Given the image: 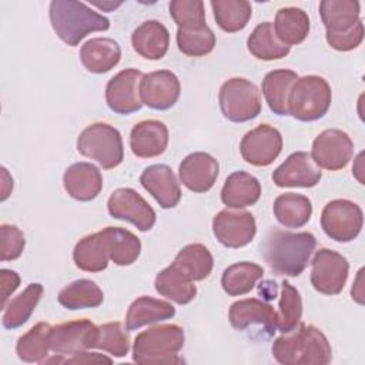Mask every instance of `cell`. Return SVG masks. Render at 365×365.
I'll return each instance as SVG.
<instances>
[{"instance_id": "obj_1", "label": "cell", "mask_w": 365, "mask_h": 365, "mask_svg": "<svg viewBox=\"0 0 365 365\" xmlns=\"http://www.w3.org/2000/svg\"><path fill=\"white\" fill-rule=\"evenodd\" d=\"M317 247L314 234L271 228L261 244V255L277 275L298 277L307 268Z\"/></svg>"}, {"instance_id": "obj_2", "label": "cell", "mask_w": 365, "mask_h": 365, "mask_svg": "<svg viewBox=\"0 0 365 365\" xmlns=\"http://www.w3.org/2000/svg\"><path fill=\"white\" fill-rule=\"evenodd\" d=\"M272 356L282 365H327L332 361V349L319 328L299 322L274 341Z\"/></svg>"}, {"instance_id": "obj_3", "label": "cell", "mask_w": 365, "mask_h": 365, "mask_svg": "<svg viewBox=\"0 0 365 365\" xmlns=\"http://www.w3.org/2000/svg\"><path fill=\"white\" fill-rule=\"evenodd\" d=\"M48 14L56 34L71 47L77 46L88 33L110 29V20L83 1L53 0Z\"/></svg>"}, {"instance_id": "obj_4", "label": "cell", "mask_w": 365, "mask_h": 365, "mask_svg": "<svg viewBox=\"0 0 365 365\" xmlns=\"http://www.w3.org/2000/svg\"><path fill=\"white\" fill-rule=\"evenodd\" d=\"M184 329L177 324L154 325L140 332L133 344V361L144 365L181 364L178 352L184 346Z\"/></svg>"}, {"instance_id": "obj_5", "label": "cell", "mask_w": 365, "mask_h": 365, "mask_svg": "<svg viewBox=\"0 0 365 365\" xmlns=\"http://www.w3.org/2000/svg\"><path fill=\"white\" fill-rule=\"evenodd\" d=\"M332 93L328 81L315 74L298 77L288 98V114L299 121L322 118L331 107Z\"/></svg>"}, {"instance_id": "obj_6", "label": "cell", "mask_w": 365, "mask_h": 365, "mask_svg": "<svg viewBox=\"0 0 365 365\" xmlns=\"http://www.w3.org/2000/svg\"><path fill=\"white\" fill-rule=\"evenodd\" d=\"M77 151L96 160L104 170L118 167L124 160V145L120 131L107 123H93L77 137Z\"/></svg>"}, {"instance_id": "obj_7", "label": "cell", "mask_w": 365, "mask_h": 365, "mask_svg": "<svg viewBox=\"0 0 365 365\" xmlns=\"http://www.w3.org/2000/svg\"><path fill=\"white\" fill-rule=\"evenodd\" d=\"M218 103L222 115L232 123H245L261 113L257 86L242 77L228 78L220 88Z\"/></svg>"}, {"instance_id": "obj_8", "label": "cell", "mask_w": 365, "mask_h": 365, "mask_svg": "<svg viewBox=\"0 0 365 365\" xmlns=\"http://www.w3.org/2000/svg\"><path fill=\"white\" fill-rule=\"evenodd\" d=\"M364 225L361 207L349 200L338 198L329 201L321 212L324 232L336 242L354 241Z\"/></svg>"}, {"instance_id": "obj_9", "label": "cell", "mask_w": 365, "mask_h": 365, "mask_svg": "<svg viewBox=\"0 0 365 365\" xmlns=\"http://www.w3.org/2000/svg\"><path fill=\"white\" fill-rule=\"evenodd\" d=\"M349 274L348 259L329 248H321L315 252L311 268L312 287L325 295L339 294Z\"/></svg>"}, {"instance_id": "obj_10", "label": "cell", "mask_w": 365, "mask_h": 365, "mask_svg": "<svg viewBox=\"0 0 365 365\" xmlns=\"http://www.w3.org/2000/svg\"><path fill=\"white\" fill-rule=\"evenodd\" d=\"M354 154V141L351 137L338 128H328L319 133L311 150V157L319 168L336 171L351 161Z\"/></svg>"}, {"instance_id": "obj_11", "label": "cell", "mask_w": 365, "mask_h": 365, "mask_svg": "<svg viewBox=\"0 0 365 365\" xmlns=\"http://www.w3.org/2000/svg\"><path fill=\"white\" fill-rule=\"evenodd\" d=\"M98 327L90 319H76L51 327L50 349L57 355H73L96 348Z\"/></svg>"}, {"instance_id": "obj_12", "label": "cell", "mask_w": 365, "mask_h": 365, "mask_svg": "<svg viewBox=\"0 0 365 365\" xmlns=\"http://www.w3.org/2000/svg\"><path fill=\"white\" fill-rule=\"evenodd\" d=\"M282 144V135L275 127L259 124L242 137L240 153L245 163L255 167H267L281 154Z\"/></svg>"}, {"instance_id": "obj_13", "label": "cell", "mask_w": 365, "mask_h": 365, "mask_svg": "<svg viewBox=\"0 0 365 365\" xmlns=\"http://www.w3.org/2000/svg\"><path fill=\"white\" fill-rule=\"evenodd\" d=\"M107 210L113 218L128 221L140 231H150L157 218L154 208L134 188L114 190L107 201Z\"/></svg>"}, {"instance_id": "obj_14", "label": "cell", "mask_w": 365, "mask_h": 365, "mask_svg": "<svg viewBox=\"0 0 365 365\" xmlns=\"http://www.w3.org/2000/svg\"><path fill=\"white\" fill-rule=\"evenodd\" d=\"M212 232L224 247L241 248L248 245L255 237V218L248 211L227 208L215 214Z\"/></svg>"}, {"instance_id": "obj_15", "label": "cell", "mask_w": 365, "mask_h": 365, "mask_svg": "<svg viewBox=\"0 0 365 365\" xmlns=\"http://www.w3.org/2000/svg\"><path fill=\"white\" fill-rule=\"evenodd\" d=\"M143 73L137 68H125L111 77L106 86V103L117 114L127 115L143 107L140 83Z\"/></svg>"}, {"instance_id": "obj_16", "label": "cell", "mask_w": 365, "mask_h": 365, "mask_svg": "<svg viewBox=\"0 0 365 365\" xmlns=\"http://www.w3.org/2000/svg\"><path fill=\"white\" fill-rule=\"evenodd\" d=\"M181 84L170 70H157L143 76L140 83L141 103L153 110H168L180 98Z\"/></svg>"}, {"instance_id": "obj_17", "label": "cell", "mask_w": 365, "mask_h": 365, "mask_svg": "<svg viewBox=\"0 0 365 365\" xmlns=\"http://www.w3.org/2000/svg\"><path fill=\"white\" fill-rule=\"evenodd\" d=\"M322 177L321 168L314 163L309 153L297 151L272 173V181L277 187H315Z\"/></svg>"}, {"instance_id": "obj_18", "label": "cell", "mask_w": 365, "mask_h": 365, "mask_svg": "<svg viewBox=\"0 0 365 365\" xmlns=\"http://www.w3.org/2000/svg\"><path fill=\"white\" fill-rule=\"evenodd\" d=\"M220 173L218 161L208 153L188 154L178 167L180 181L194 192H207L212 188Z\"/></svg>"}, {"instance_id": "obj_19", "label": "cell", "mask_w": 365, "mask_h": 365, "mask_svg": "<svg viewBox=\"0 0 365 365\" xmlns=\"http://www.w3.org/2000/svg\"><path fill=\"white\" fill-rule=\"evenodd\" d=\"M277 309L258 298L235 301L228 311L230 324L237 331H244L250 325H262L269 335L277 331Z\"/></svg>"}, {"instance_id": "obj_20", "label": "cell", "mask_w": 365, "mask_h": 365, "mask_svg": "<svg viewBox=\"0 0 365 365\" xmlns=\"http://www.w3.org/2000/svg\"><path fill=\"white\" fill-rule=\"evenodd\" d=\"M140 182L161 208H174L181 200V188L175 174L167 164H153L140 175Z\"/></svg>"}, {"instance_id": "obj_21", "label": "cell", "mask_w": 365, "mask_h": 365, "mask_svg": "<svg viewBox=\"0 0 365 365\" xmlns=\"http://www.w3.org/2000/svg\"><path fill=\"white\" fill-rule=\"evenodd\" d=\"M73 259L77 268L87 272H100L106 269L110 259L108 227L81 238L73 250Z\"/></svg>"}, {"instance_id": "obj_22", "label": "cell", "mask_w": 365, "mask_h": 365, "mask_svg": "<svg viewBox=\"0 0 365 365\" xmlns=\"http://www.w3.org/2000/svg\"><path fill=\"white\" fill-rule=\"evenodd\" d=\"M168 145V128L160 120L137 123L130 133V148L138 158L161 155Z\"/></svg>"}, {"instance_id": "obj_23", "label": "cell", "mask_w": 365, "mask_h": 365, "mask_svg": "<svg viewBox=\"0 0 365 365\" xmlns=\"http://www.w3.org/2000/svg\"><path fill=\"white\" fill-rule=\"evenodd\" d=\"M63 185L71 198L77 201H91L103 188V175L96 165L81 161L66 168Z\"/></svg>"}, {"instance_id": "obj_24", "label": "cell", "mask_w": 365, "mask_h": 365, "mask_svg": "<svg viewBox=\"0 0 365 365\" xmlns=\"http://www.w3.org/2000/svg\"><path fill=\"white\" fill-rule=\"evenodd\" d=\"M361 3L356 0H322L319 16L325 26V38L351 31L361 20Z\"/></svg>"}, {"instance_id": "obj_25", "label": "cell", "mask_w": 365, "mask_h": 365, "mask_svg": "<svg viewBox=\"0 0 365 365\" xmlns=\"http://www.w3.org/2000/svg\"><path fill=\"white\" fill-rule=\"evenodd\" d=\"M78 56L87 71L103 74L118 64L121 58V48L114 38L94 37L81 46Z\"/></svg>"}, {"instance_id": "obj_26", "label": "cell", "mask_w": 365, "mask_h": 365, "mask_svg": "<svg viewBox=\"0 0 365 365\" xmlns=\"http://www.w3.org/2000/svg\"><path fill=\"white\" fill-rule=\"evenodd\" d=\"M131 44L134 51L141 57L147 60H160L168 51V29L158 20L143 21L133 31Z\"/></svg>"}, {"instance_id": "obj_27", "label": "cell", "mask_w": 365, "mask_h": 365, "mask_svg": "<svg viewBox=\"0 0 365 365\" xmlns=\"http://www.w3.org/2000/svg\"><path fill=\"white\" fill-rule=\"evenodd\" d=\"M261 197V184L257 177L245 171L230 174L221 190V201L228 208H245L254 205Z\"/></svg>"}, {"instance_id": "obj_28", "label": "cell", "mask_w": 365, "mask_h": 365, "mask_svg": "<svg viewBox=\"0 0 365 365\" xmlns=\"http://www.w3.org/2000/svg\"><path fill=\"white\" fill-rule=\"evenodd\" d=\"M174 315L175 308L170 302L143 295L130 304L125 314V328L134 331L144 325L170 319Z\"/></svg>"}, {"instance_id": "obj_29", "label": "cell", "mask_w": 365, "mask_h": 365, "mask_svg": "<svg viewBox=\"0 0 365 365\" xmlns=\"http://www.w3.org/2000/svg\"><path fill=\"white\" fill-rule=\"evenodd\" d=\"M298 74L288 68L272 70L262 80V96L269 110L277 115L288 114V98Z\"/></svg>"}, {"instance_id": "obj_30", "label": "cell", "mask_w": 365, "mask_h": 365, "mask_svg": "<svg viewBox=\"0 0 365 365\" xmlns=\"http://www.w3.org/2000/svg\"><path fill=\"white\" fill-rule=\"evenodd\" d=\"M272 211L277 221L285 228H301L311 220L312 204L302 194L285 192L275 198Z\"/></svg>"}, {"instance_id": "obj_31", "label": "cell", "mask_w": 365, "mask_h": 365, "mask_svg": "<svg viewBox=\"0 0 365 365\" xmlns=\"http://www.w3.org/2000/svg\"><path fill=\"white\" fill-rule=\"evenodd\" d=\"M274 31L278 40L287 46L301 44L309 33V17L299 7H282L277 11Z\"/></svg>"}, {"instance_id": "obj_32", "label": "cell", "mask_w": 365, "mask_h": 365, "mask_svg": "<svg viewBox=\"0 0 365 365\" xmlns=\"http://www.w3.org/2000/svg\"><path fill=\"white\" fill-rule=\"evenodd\" d=\"M154 287L160 295L180 305L191 302L197 295V287L194 285V281H191L173 264L157 274Z\"/></svg>"}, {"instance_id": "obj_33", "label": "cell", "mask_w": 365, "mask_h": 365, "mask_svg": "<svg viewBox=\"0 0 365 365\" xmlns=\"http://www.w3.org/2000/svg\"><path fill=\"white\" fill-rule=\"evenodd\" d=\"M43 291L44 288L41 284L31 282L24 288L23 292L11 298L3 308L4 309L1 317L3 327L6 329H14L26 324L31 317L33 311L36 309L37 304L40 302Z\"/></svg>"}, {"instance_id": "obj_34", "label": "cell", "mask_w": 365, "mask_h": 365, "mask_svg": "<svg viewBox=\"0 0 365 365\" xmlns=\"http://www.w3.org/2000/svg\"><path fill=\"white\" fill-rule=\"evenodd\" d=\"M264 277V268L255 262L241 261L224 269L221 287L225 294L240 297L251 292L257 282Z\"/></svg>"}, {"instance_id": "obj_35", "label": "cell", "mask_w": 365, "mask_h": 365, "mask_svg": "<svg viewBox=\"0 0 365 365\" xmlns=\"http://www.w3.org/2000/svg\"><path fill=\"white\" fill-rule=\"evenodd\" d=\"M248 51L258 60L271 61L285 57L291 47L281 43L274 31V26L271 21L259 23L247 40Z\"/></svg>"}, {"instance_id": "obj_36", "label": "cell", "mask_w": 365, "mask_h": 365, "mask_svg": "<svg viewBox=\"0 0 365 365\" xmlns=\"http://www.w3.org/2000/svg\"><path fill=\"white\" fill-rule=\"evenodd\" d=\"M171 264L191 281H202L211 274L214 258L205 245L188 244L180 250Z\"/></svg>"}, {"instance_id": "obj_37", "label": "cell", "mask_w": 365, "mask_h": 365, "mask_svg": "<svg viewBox=\"0 0 365 365\" xmlns=\"http://www.w3.org/2000/svg\"><path fill=\"white\" fill-rule=\"evenodd\" d=\"M57 299L61 307L74 311L100 307L103 304L104 294L94 281L81 278L67 284L58 292Z\"/></svg>"}, {"instance_id": "obj_38", "label": "cell", "mask_w": 365, "mask_h": 365, "mask_svg": "<svg viewBox=\"0 0 365 365\" xmlns=\"http://www.w3.org/2000/svg\"><path fill=\"white\" fill-rule=\"evenodd\" d=\"M50 331L51 325L47 322H38L31 327L17 339V356L24 362L44 364L50 351Z\"/></svg>"}, {"instance_id": "obj_39", "label": "cell", "mask_w": 365, "mask_h": 365, "mask_svg": "<svg viewBox=\"0 0 365 365\" xmlns=\"http://www.w3.org/2000/svg\"><path fill=\"white\" fill-rule=\"evenodd\" d=\"M214 19L227 33H235L248 24L252 16L251 3L247 0H211Z\"/></svg>"}, {"instance_id": "obj_40", "label": "cell", "mask_w": 365, "mask_h": 365, "mask_svg": "<svg viewBox=\"0 0 365 365\" xmlns=\"http://www.w3.org/2000/svg\"><path fill=\"white\" fill-rule=\"evenodd\" d=\"M277 315V331L282 334L294 331L301 322L302 298L299 291L288 279H284L281 282Z\"/></svg>"}, {"instance_id": "obj_41", "label": "cell", "mask_w": 365, "mask_h": 365, "mask_svg": "<svg viewBox=\"0 0 365 365\" xmlns=\"http://www.w3.org/2000/svg\"><path fill=\"white\" fill-rule=\"evenodd\" d=\"M110 230V259L120 267L131 265L141 252L140 238L131 231L120 227H108Z\"/></svg>"}, {"instance_id": "obj_42", "label": "cell", "mask_w": 365, "mask_h": 365, "mask_svg": "<svg viewBox=\"0 0 365 365\" xmlns=\"http://www.w3.org/2000/svg\"><path fill=\"white\" fill-rule=\"evenodd\" d=\"M175 40L178 50L190 57H202L211 53L215 46V34L208 26L194 30L178 29Z\"/></svg>"}, {"instance_id": "obj_43", "label": "cell", "mask_w": 365, "mask_h": 365, "mask_svg": "<svg viewBox=\"0 0 365 365\" xmlns=\"http://www.w3.org/2000/svg\"><path fill=\"white\" fill-rule=\"evenodd\" d=\"M96 348L107 351L115 358H123L130 351L128 329L121 322H107L98 327V338Z\"/></svg>"}, {"instance_id": "obj_44", "label": "cell", "mask_w": 365, "mask_h": 365, "mask_svg": "<svg viewBox=\"0 0 365 365\" xmlns=\"http://www.w3.org/2000/svg\"><path fill=\"white\" fill-rule=\"evenodd\" d=\"M168 9L178 29L194 30L207 26L204 1L201 0H173Z\"/></svg>"}, {"instance_id": "obj_45", "label": "cell", "mask_w": 365, "mask_h": 365, "mask_svg": "<svg viewBox=\"0 0 365 365\" xmlns=\"http://www.w3.org/2000/svg\"><path fill=\"white\" fill-rule=\"evenodd\" d=\"M26 247L23 231L13 224L0 225V259L14 261L17 259Z\"/></svg>"}, {"instance_id": "obj_46", "label": "cell", "mask_w": 365, "mask_h": 365, "mask_svg": "<svg viewBox=\"0 0 365 365\" xmlns=\"http://www.w3.org/2000/svg\"><path fill=\"white\" fill-rule=\"evenodd\" d=\"M362 40H364V23H362V20H359L351 31L336 36V37H329V38H327V43L334 50L351 51V50L356 48L362 43Z\"/></svg>"}, {"instance_id": "obj_47", "label": "cell", "mask_w": 365, "mask_h": 365, "mask_svg": "<svg viewBox=\"0 0 365 365\" xmlns=\"http://www.w3.org/2000/svg\"><path fill=\"white\" fill-rule=\"evenodd\" d=\"M20 277L16 271L0 269V289H1V308L6 307L9 297L19 288Z\"/></svg>"}, {"instance_id": "obj_48", "label": "cell", "mask_w": 365, "mask_h": 365, "mask_svg": "<svg viewBox=\"0 0 365 365\" xmlns=\"http://www.w3.org/2000/svg\"><path fill=\"white\" fill-rule=\"evenodd\" d=\"M100 362L111 364L113 359L97 352H86V351L73 354L67 359H61V364H100Z\"/></svg>"}, {"instance_id": "obj_49", "label": "cell", "mask_w": 365, "mask_h": 365, "mask_svg": "<svg viewBox=\"0 0 365 365\" xmlns=\"http://www.w3.org/2000/svg\"><path fill=\"white\" fill-rule=\"evenodd\" d=\"M362 274H364V269L361 268L358 271V275H356V279L352 285V289H351V295H352V299H355L358 304H364V289H362Z\"/></svg>"}, {"instance_id": "obj_50", "label": "cell", "mask_w": 365, "mask_h": 365, "mask_svg": "<svg viewBox=\"0 0 365 365\" xmlns=\"http://www.w3.org/2000/svg\"><path fill=\"white\" fill-rule=\"evenodd\" d=\"M277 284L272 282V281H265V282H261L258 285V294L262 295L265 299H272L275 298V294H277Z\"/></svg>"}, {"instance_id": "obj_51", "label": "cell", "mask_w": 365, "mask_h": 365, "mask_svg": "<svg viewBox=\"0 0 365 365\" xmlns=\"http://www.w3.org/2000/svg\"><path fill=\"white\" fill-rule=\"evenodd\" d=\"M6 178H7V170L4 167H1V181H3V184H1V201H4L9 197L6 187H9L10 191L13 190V178H10L9 181Z\"/></svg>"}, {"instance_id": "obj_52", "label": "cell", "mask_w": 365, "mask_h": 365, "mask_svg": "<svg viewBox=\"0 0 365 365\" xmlns=\"http://www.w3.org/2000/svg\"><path fill=\"white\" fill-rule=\"evenodd\" d=\"M91 4L97 6V7L101 9L103 11H113L114 9H117L118 6H121L123 1H111V0H107V1H91Z\"/></svg>"}]
</instances>
